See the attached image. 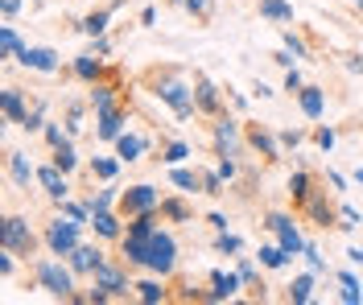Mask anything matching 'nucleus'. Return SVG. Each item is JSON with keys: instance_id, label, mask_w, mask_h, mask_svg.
<instances>
[{"instance_id": "5701e85b", "label": "nucleus", "mask_w": 363, "mask_h": 305, "mask_svg": "<svg viewBox=\"0 0 363 305\" xmlns=\"http://www.w3.org/2000/svg\"><path fill=\"white\" fill-rule=\"evenodd\" d=\"M8 165H12V178H17V186H29V178H33L29 161H25L21 153H12V157H8Z\"/></svg>"}, {"instance_id": "8fccbe9b", "label": "nucleus", "mask_w": 363, "mask_h": 305, "mask_svg": "<svg viewBox=\"0 0 363 305\" xmlns=\"http://www.w3.org/2000/svg\"><path fill=\"white\" fill-rule=\"evenodd\" d=\"M347 66H351V70H355V74H363V58H351V62H347Z\"/></svg>"}, {"instance_id": "49530a36", "label": "nucleus", "mask_w": 363, "mask_h": 305, "mask_svg": "<svg viewBox=\"0 0 363 305\" xmlns=\"http://www.w3.org/2000/svg\"><path fill=\"white\" fill-rule=\"evenodd\" d=\"M318 145H322V149H331V145H335V132H331V128H322V132H318Z\"/></svg>"}, {"instance_id": "a19ab883", "label": "nucleus", "mask_w": 363, "mask_h": 305, "mask_svg": "<svg viewBox=\"0 0 363 305\" xmlns=\"http://www.w3.org/2000/svg\"><path fill=\"white\" fill-rule=\"evenodd\" d=\"M285 50H293V54H298V58H306V45H302V41H298V37H293V33H285Z\"/></svg>"}, {"instance_id": "f03ea898", "label": "nucleus", "mask_w": 363, "mask_h": 305, "mask_svg": "<svg viewBox=\"0 0 363 305\" xmlns=\"http://www.w3.org/2000/svg\"><path fill=\"white\" fill-rule=\"evenodd\" d=\"M0 248H4V252H12V256H17V252H29V248H33V231H29V223H25V219H17V215H12V219H4Z\"/></svg>"}, {"instance_id": "58836bf2", "label": "nucleus", "mask_w": 363, "mask_h": 305, "mask_svg": "<svg viewBox=\"0 0 363 305\" xmlns=\"http://www.w3.org/2000/svg\"><path fill=\"white\" fill-rule=\"evenodd\" d=\"M62 211H66V219H74V223H87V215H91V211H83V207H70V202H62Z\"/></svg>"}, {"instance_id": "ddd939ff", "label": "nucleus", "mask_w": 363, "mask_h": 305, "mask_svg": "<svg viewBox=\"0 0 363 305\" xmlns=\"http://www.w3.org/2000/svg\"><path fill=\"white\" fill-rule=\"evenodd\" d=\"M194 103H198L203 112H215V107H219V91H215L207 78H198V83H194Z\"/></svg>"}, {"instance_id": "4be33fe9", "label": "nucleus", "mask_w": 363, "mask_h": 305, "mask_svg": "<svg viewBox=\"0 0 363 305\" xmlns=\"http://www.w3.org/2000/svg\"><path fill=\"white\" fill-rule=\"evenodd\" d=\"M260 264L265 269H285L289 264V252L285 248H260Z\"/></svg>"}, {"instance_id": "b1692460", "label": "nucleus", "mask_w": 363, "mask_h": 305, "mask_svg": "<svg viewBox=\"0 0 363 305\" xmlns=\"http://www.w3.org/2000/svg\"><path fill=\"white\" fill-rule=\"evenodd\" d=\"M74 74H79V78H95V74H99V58H95V54H83V58L74 62Z\"/></svg>"}, {"instance_id": "39448f33", "label": "nucleus", "mask_w": 363, "mask_h": 305, "mask_svg": "<svg viewBox=\"0 0 363 305\" xmlns=\"http://www.w3.org/2000/svg\"><path fill=\"white\" fill-rule=\"evenodd\" d=\"M157 95H161V99H165V103H169V107H174L178 116H190V112L198 107L186 83H161V91H157Z\"/></svg>"}, {"instance_id": "423d86ee", "label": "nucleus", "mask_w": 363, "mask_h": 305, "mask_svg": "<svg viewBox=\"0 0 363 305\" xmlns=\"http://www.w3.org/2000/svg\"><path fill=\"white\" fill-rule=\"evenodd\" d=\"M17 58H21V66H29V70H45V74L58 70V54L45 50V45H25Z\"/></svg>"}, {"instance_id": "09e8293b", "label": "nucleus", "mask_w": 363, "mask_h": 305, "mask_svg": "<svg viewBox=\"0 0 363 305\" xmlns=\"http://www.w3.org/2000/svg\"><path fill=\"white\" fill-rule=\"evenodd\" d=\"M252 277H256V269H252V264L244 260V264H240V281H252Z\"/></svg>"}, {"instance_id": "bb28decb", "label": "nucleus", "mask_w": 363, "mask_h": 305, "mask_svg": "<svg viewBox=\"0 0 363 305\" xmlns=\"http://www.w3.org/2000/svg\"><path fill=\"white\" fill-rule=\"evenodd\" d=\"M74 161H79V157H74V149H70V145H58V153H54V165H58L62 173H70V169H74Z\"/></svg>"}, {"instance_id": "c03bdc74", "label": "nucleus", "mask_w": 363, "mask_h": 305, "mask_svg": "<svg viewBox=\"0 0 363 305\" xmlns=\"http://www.w3.org/2000/svg\"><path fill=\"white\" fill-rule=\"evenodd\" d=\"M21 128H29V132H33V128H41V107H37L33 116H25V124H21Z\"/></svg>"}, {"instance_id": "a211bd4d", "label": "nucleus", "mask_w": 363, "mask_h": 305, "mask_svg": "<svg viewBox=\"0 0 363 305\" xmlns=\"http://www.w3.org/2000/svg\"><path fill=\"white\" fill-rule=\"evenodd\" d=\"M211 281H215V289H211V297H215V302H223V297H231V293L240 289V277H227V273H215Z\"/></svg>"}, {"instance_id": "473e14b6", "label": "nucleus", "mask_w": 363, "mask_h": 305, "mask_svg": "<svg viewBox=\"0 0 363 305\" xmlns=\"http://www.w3.org/2000/svg\"><path fill=\"white\" fill-rule=\"evenodd\" d=\"M306 186H310V178H306V173H293V178H289V194H293V198H306V194H310Z\"/></svg>"}, {"instance_id": "20e7f679", "label": "nucleus", "mask_w": 363, "mask_h": 305, "mask_svg": "<svg viewBox=\"0 0 363 305\" xmlns=\"http://www.w3.org/2000/svg\"><path fill=\"white\" fill-rule=\"evenodd\" d=\"M37 281H41V289H50L58 297H70V289H74V281H70V273L62 264H41L37 269Z\"/></svg>"}, {"instance_id": "3c124183", "label": "nucleus", "mask_w": 363, "mask_h": 305, "mask_svg": "<svg viewBox=\"0 0 363 305\" xmlns=\"http://www.w3.org/2000/svg\"><path fill=\"white\" fill-rule=\"evenodd\" d=\"M174 4H182V0H174Z\"/></svg>"}, {"instance_id": "c85d7f7f", "label": "nucleus", "mask_w": 363, "mask_h": 305, "mask_svg": "<svg viewBox=\"0 0 363 305\" xmlns=\"http://www.w3.org/2000/svg\"><path fill=\"white\" fill-rule=\"evenodd\" d=\"M343 302H347V305L363 302V293H360V281H355V277H343Z\"/></svg>"}, {"instance_id": "a18cd8bd", "label": "nucleus", "mask_w": 363, "mask_h": 305, "mask_svg": "<svg viewBox=\"0 0 363 305\" xmlns=\"http://www.w3.org/2000/svg\"><path fill=\"white\" fill-rule=\"evenodd\" d=\"M219 178H236V161L223 157V161H219Z\"/></svg>"}, {"instance_id": "7ed1b4c3", "label": "nucleus", "mask_w": 363, "mask_h": 305, "mask_svg": "<svg viewBox=\"0 0 363 305\" xmlns=\"http://www.w3.org/2000/svg\"><path fill=\"white\" fill-rule=\"evenodd\" d=\"M74 231H79V223H74V219H70V223H62V219H58V223H50L45 240H50L54 256H70V252L79 248V235H74Z\"/></svg>"}, {"instance_id": "393cba45", "label": "nucleus", "mask_w": 363, "mask_h": 305, "mask_svg": "<svg viewBox=\"0 0 363 305\" xmlns=\"http://www.w3.org/2000/svg\"><path fill=\"white\" fill-rule=\"evenodd\" d=\"M95 231L112 240V235H120V223H116V219H112L107 211H95Z\"/></svg>"}, {"instance_id": "cd10ccee", "label": "nucleus", "mask_w": 363, "mask_h": 305, "mask_svg": "<svg viewBox=\"0 0 363 305\" xmlns=\"http://www.w3.org/2000/svg\"><path fill=\"white\" fill-rule=\"evenodd\" d=\"M310 289H314V277H298V281H293V289H289V297L302 305V302H310Z\"/></svg>"}, {"instance_id": "f704fd0d", "label": "nucleus", "mask_w": 363, "mask_h": 305, "mask_svg": "<svg viewBox=\"0 0 363 305\" xmlns=\"http://www.w3.org/2000/svg\"><path fill=\"white\" fill-rule=\"evenodd\" d=\"M310 215H314V219H318L322 227L331 223V211H326V202H322V198H310Z\"/></svg>"}, {"instance_id": "dca6fc26", "label": "nucleus", "mask_w": 363, "mask_h": 305, "mask_svg": "<svg viewBox=\"0 0 363 305\" xmlns=\"http://www.w3.org/2000/svg\"><path fill=\"white\" fill-rule=\"evenodd\" d=\"M260 17H269V21H293V4H285V0H260Z\"/></svg>"}, {"instance_id": "37998d69", "label": "nucleus", "mask_w": 363, "mask_h": 305, "mask_svg": "<svg viewBox=\"0 0 363 305\" xmlns=\"http://www.w3.org/2000/svg\"><path fill=\"white\" fill-rule=\"evenodd\" d=\"M17 8H21V0H0V12H4V21H12V17H17Z\"/></svg>"}, {"instance_id": "2eb2a0df", "label": "nucleus", "mask_w": 363, "mask_h": 305, "mask_svg": "<svg viewBox=\"0 0 363 305\" xmlns=\"http://www.w3.org/2000/svg\"><path fill=\"white\" fill-rule=\"evenodd\" d=\"M120 128H124V116H120V112H99V136H103V140H116Z\"/></svg>"}, {"instance_id": "0eeeda50", "label": "nucleus", "mask_w": 363, "mask_h": 305, "mask_svg": "<svg viewBox=\"0 0 363 305\" xmlns=\"http://www.w3.org/2000/svg\"><path fill=\"white\" fill-rule=\"evenodd\" d=\"M269 227H273V231L281 235V248H285L289 256H298V252H306V244H302V235H298V227H293V223H289L285 215H273V219H269Z\"/></svg>"}, {"instance_id": "f3484780", "label": "nucleus", "mask_w": 363, "mask_h": 305, "mask_svg": "<svg viewBox=\"0 0 363 305\" xmlns=\"http://www.w3.org/2000/svg\"><path fill=\"white\" fill-rule=\"evenodd\" d=\"M4 116L12 120V124H25V103H21V91H4Z\"/></svg>"}, {"instance_id": "de8ad7c7", "label": "nucleus", "mask_w": 363, "mask_h": 305, "mask_svg": "<svg viewBox=\"0 0 363 305\" xmlns=\"http://www.w3.org/2000/svg\"><path fill=\"white\" fill-rule=\"evenodd\" d=\"M182 4H186L190 12H207V4H211V0H182Z\"/></svg>"}, {"instance_id": "ea45409f", "label": "nucleus", "mask_w": 363, "mask_h": 305, "mask_svg": "<svg viewBox=\"0 0 363 305\" xmlns=\"http://www.w3.org/2000/svg\"><path fill=\"white\" fill-rule=\"evenodd\" d=\"M161 211H165L169 219H186V207H182V202H161Z\"/></svg>"}, {"instance_id": "412c9836", "label": "nucleus", "mask_w": 363, "mask_h": 305, "mask_svg": "<svg viewBox=\"0 0 363 305\" xmlns=\"http://www.w3.org/2000/svg\"><path fill=\"white\" fill-rule=\"evenodd\" d=\"M116 145H120V157L124 161H136L145 153V140H136V136H116Z\"/></svg>"}, {"instance_id": "6e6552de", "label": "nucleus", "mask_w": 363, "mask_h": 305, "mask_svg": "<svg viewBox=\"0 0 363 305\" xmlns=\"http://www.w3.org/2000/svg\"><path fill=\"white\" fill-rule=\"evenodd\" d=\"M124 207L136 211V215H145V211L157 207V190H153V186H132V190L124 194Z\"/></svg>"}, {"instance_id": "1a4fd4ad", "label": "nucleus", "mask_w": 363, "mask_h": 305, "mask_svg": "<svg viewBox=\"0 0 363 305\" xmlns=\"http://www.w3.org/2000/svg\"><path fill=\"white\" fill-rule=\"evenodd\" d=\"M95 285H99V289H107L112 297L128 293V285H124V273H120V269H112V264H99V269H95Z\"/></svg>"}, {"instance_id": "9b49d317", "label": "nucleus", "mask_w": 363, "mask_h": 305, "mask_svg": "<svg viewBox=\"0 0 363 305\" xmlns=\"http://www.w3.org/2000/svg\"><path fill=\"white\" fill-rule=\"evenodd\" d=\"M37 182L50 190V198H58V202H66V178L58 173V165L54 169H37Z\"/></svg>"}, {"instance_id": "9d476101", "label": "nucleus", "mask_w": 363, "mask_h": 305, "mask_svg": "<svg viewBox=\"0 0 363 305\" xmlns=\"http://www.w3.org/2000/svg\"><path fill=\"white\" fill-rule=\"evenodd\" d=\"M215 140H219V153H223V157H236V145H240V132H236V124H231V120H223V124H215Z\"/></svg>"}, {"instance_id": "a878e982", "label": "nucleus", "mask_w": 363, "mask_h": 305, "mask_svg": "<svg viewBox=\"0 0 363 305\" xmlns=\"http://www.w3.org/2000/svg\"><path fill=\"white\" fill-rule=\"evenodd\" d=\"M252 145H256V149H260L265 157H277V140H273V136H269L265 128H256V132H252Z\"/></svg>"}, {"instance_id": "e433bc0d", "label": "nucleus", "mask_w": 363, "mask_h": 305, "mask_svg": "<svg viewBox=\"0 0 363 305\" xmlns=\"http://www.w3.org/2000/svg\"><path fill=\"white\" fill-rule=\"evenodd\" d=\"M161 161H169V165H178V161H186V145H169Z\"/></svg>"}, {"instance_id": "4468645a", "label": "nucleus", "mask_w": 363, "mask_h": 305, "mask_svg": "<svg viewBox=\"0 0 363 305\" xmlns=\"http://www.w3.org/2000/svg\"><path fill=\"white\" fill-rule=\"evenodd\" d=\"M298 95H302V112H306L310 120H318V116H322V103H326L322 91H318V87H302Z\"/></svg>"}, {"instance_id": "4c0bfd02", "label": "nucleus", "mask_w": 363, "mask_h": 305, "mask_svg": "<svg viewBox=\"0 0 363 305\" xmlns=\"http://www.w3.org/2000/svg\"><path fill=\"white\" fill-rule=\"evenodd\" d=\"M45 140H50L54 149H58V145H66V136H62V128H58V124H45Z\"/></svg>"}, {"instance_id": "7c9ffc66", "label": "nucleus", "mask_w": 363, "mask_h": 305, "mask_svg": "<svg viewBox=\"0 0 363 305\" xmlns=\"http://www.w3.org/2000/svg\"><path fill=\"white\" fill-rule=\"evenodd\" d=\"M116 169H120L116 161H107V157H95V173H99L103 182H112V178H116Z\"/></svg>"}, {"instance_id": "f257e3e1", "label": "nucleus", "mask_w": 363, "mask_h": 305, "mask_svg": "<svg viewBox=\"0 0 363 305\" xmlns=\"http://www.w3.org/2000/svg\"><path fill=\"white\" fill-rule=\"evenodd\" d=\"M145 264H149L153 273H169V269L178 264V244H174V235H165V231H153V240H149V252H145Z\"/></svg>"}, {"instance_id": "c9c22d12", "label": "nucleus", "mask_w": 363, "mask_h": 305, "mask_svg": "<svg viewBox=\"0 0 363 305\" xmlns=\"http://www.w3.org/2000/svg\"><path fill=\"white\" fill-rule=\"evenodd\" d=\"M219 252H223V256H236V252H240V240L223 231V235H219Z\"/></svg>"}, {"instance_id": "aec40b11", "label": "nucleus", "mask_w": 363, "mask_h": 305, "mask_svg": "<svg viewBox=\"0 0 363 305\" xmlns=\"http://www.w3.org/2000/svg\"><path fill=\"white\" fill-rule=\"evenodd\" d=\"M0 50H4V58H12V54H21V50H25L12 25H4V29H0Z\"/></svg>"}, {"instance_id": "79ce46f5", "label": "nucleus", "mask_w": 363, "mask_h": 305, "mask_svg": "<svg viewBox=\"0 0 363 305\" xmlns=\"http://www.w3.org/2000/svg\"><path fill=\"white\" fill-rule=\"evenodd\" d=\"M285 91H302V74L289 66V74H285Z\"/></svg>"}, {"instance_id": "603ef678", "label": "nucleus", "mask_w": 363, "mask_h": 305, "mask_svg": "<svg viewBox=\"0 0 363 305\" xmlns=\"http://www.w3.org/2000/svg\"><path fill=\"white\" fill-rule=\"evenodd\" d=\"M355 4H363V0H355Z\"/></svg>"}, {"instance_id": "2f4dec72", "label": "nucleus", "mask_w": 363, "mask_h": 305, "mask_svg": "<svg viewBox=\"0 0 363 305\" xmlns=\"http://www.w3.org/2000/svg\"><path fill=\"white\" fill-rule=\"evenodd\" d=\"M174 182H178L182 190H198V186H203V182H198V178H194L190 169H174Z\"/></svg>"}, {"instance_id": "6ab92c4d", "label": "nucleus", "mask_w": 363, "mask_h": 305, "mask_svg": "<svg viewBox=\"0 0 363 305\" xmlns=\"http://www.w3.org/2000/svg\"><path fill=\"white\" fill-rule=\"evenodd\" d=\"M107 17H112V12H91V17H87L79 29H83L87 37H103V29H107Z\"/></svg>"}, {"instance_id": "72a5a7b5", "label": "nucleus", "mask_w": 363, "mask_h": 305, "mask_svg": "<svg viewBox=\"0 0 363 305\" xmlns=\"http://www.w3.org/2000/svg\"><path fill=\"white\" fill-rule=\"evenodd\" d=\"M136 289H141V302H161V285L157 281H141Z\"/></svg>"}, {"instance_id": "f8f14e48", "label": "nucleus", "mask_w": 363, "mask_h": 305, "mask_svg": "<svg viewBox=\"0 0 363 305\" xmlns=\"http://www.w3.org/2000/svg\"><path fill=\"white\" fill-rule=\"evenodd\" d=\"M70 264H74V273H95V269L103 264V256H99L95 248H74V252H70Z\"/></svg>"}, {"instance_id": "c756f323", "label": "nucleus", "mask_w": 363, "mask_h": 305, "mask_svg": "<svg viewBox=\"0 0 363 305\" xmlns=\"http://www.w3.org/2000/svg\"><path fill=\"white\" fill-rule=\"evenodd\" d=\"M91 103H95V112H112V87H95Z\"/></svg>"}]
</instances>
